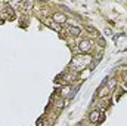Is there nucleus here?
<instances>
[{"label":"nucleus","instance_id":"f8f14e48","mask_svg":"<svg viewBox=\"0 0 127 126\" xmlns=\"http://www.w3.org/2000/svg\"><path fill=\"white\" fill-rule=\"evenodd\" d=\"M99 45H100V46H105V42H103V39H100V40H99Z\"/></svg>","mask_w":127,"mask_h":126},{"label":"nucleus","instance_id":"423d86ee","mask_svg":"<svg viewBox=\"0 0 127 126\" xmlns=\"http://www.w3.org/2000/svg\"><path fill=\"white\" fill-rule=\"evenodd\" d=\"M80 33H81V28L77 25V27H69V34L71 36H80Z\"/></svg>","mask_w":127,"mask_h":126},{"label":"nucleus","instance_id":"7ed1b4c3","mask_svg":"<svg viewBox=\"0 0 127 126\" xmlns=\"http://www.w3.org/2000/svg\"><path fill=\"white\" fill-rule=\"evenodd\" d=\"M53 21L56 24H64V22H66V16L61 12H56V13H53Z\"/></svg>","mask_w":127,"mask_h":126},{"label":"nucleus","instance_id":"1a4fd4ad","mask_svg":"<svg viewBox=\"0 0 127 126\" xmlns=\"http://www.w3.org/2000/svg\"><path fill=\"white\" fill-rule=\"evenodd\" d=\"M86 30H87V31L90 33L92 36H97V31H96V30L93 28V27H90V25H87V27H86Z\"/></svg>","mask_w":127,"mask_h":126},{"label":"nucleus","instance_id":"9d476101","mask_svg":"<svg viewBox=\"0 0 127 126\" xmlns=\"http://www.w3.org/2000/svg\"><path fill=\"white\" fill-rule=\"evenodd\" d=\"M22 6H24V9H31L32 7V1H24Z\"/></svg>","mask_w":127,"mask_h":126},{"label":"nucleus","instance_id":"ddd939ff","mask_svg":"<svg viewBox=\"0 0 127 126\" xmlns=\"http://www.w3.org/2000/svg\"><path fill=\"white\" fill-rule=\"evenodd\" d=\"M37 126H43V123L41 122H37Z\"/></svg>","mask_w":127,"mask_h":126},{"label":"nucleus","instance_id":"9b49d317","mask_svg":"<svg viewBox=\"0 0 127 126\" xmlns=\"http://www.w3.org/2000/svg\"><path fill=\"white\" fill-rule=\"evenodd\" d=\"M62 101H56V104H55V105H56V107H58V108H61V107H62Z\"/></svg>","mask_w":127,"mask_h":126},{"label":"nucleus","instance_id":"6e6552de","mask_svg":"<svg viewBox=\"0 0 127 126\" xmlns=\"http://www.w3.org/2000/svg\"><path fill=\"white\" fill-rule=\"evenodd\" d=\"M47 25H49V27H52V28H53V30H56V31H61V27H59L55 21H53V22H52V21H47Z\"/></svg>","mask_w":127,"mask_h":126},{"label":"nucleus","instance_id":"20e7f679","mask_svg":"<svg viewBox=\"0 0 127 126\" xmlns=\"http://www.w3.org/2000/svg\"><path fill=\"white\" fill-rule=\"evenodd\" d=\"M89 120H90L92 123H97V122L100 120V113H99V110H93V111L90 113Z\"/></svg>","mask_w":127,"mask_h":126},{"label":"nucleus","instance_id":"39448f33","mask_svg":"<svg viewBox=\"0 0 127 126\" xmlns=\"http://www.w3.org/2000/svg\"><path fill=\"white\" fill-rule=\"evenodd\" d=\"M71 91H72V86H71V85H66V86H64L62 89H61V95H62V98H64V96H69Z\"/></svg>","mask_w":127,"mask_h":126},{"label":"nucleus","instance_id":"0eeeda50","mask_svg":"<svg viewBox=\"0 0 127 126\" xmlns=\"http://www.w3.org/2000/svg\"><path fill=\"white\" fill-rule=\"evenodd\" d=\"M64 79H65L66 82H72V80L75 79V71H71V73H68L66 76H64Z\"/></svg>","mask_w":127,"mask_h":126},{"label":"nucleus","instance_id":"f257e3e1","mask_svg":"<svg viewBox=\"0 0 127 126\" xmlns=\"http://www.w3.org/2000/svg\"><path fill=\"white\" fill-rule=\"evenodd\" d=\"M90 57H87V55H78V57H75L74 60H72V63H71V67H75V70H80V68H84L87 64L90 63Z\"/></svg>","mask_w":127,"mask_h":126},{"label":"nucleus","instance_id":"f03ea898","mask_svg":"<svg viewBox=\"0 0 127 126\" xmlns=\"http://www.w3.org/2000/svg\"><path fill=\"white\" fill-rule=\"evenodd\" d=\"M78 51L83 52V54L90 52V51H92V42H89V40H81L80 45H78Z\"/></svg>","mask_w":127,"mask_h":126}]
</instances>
